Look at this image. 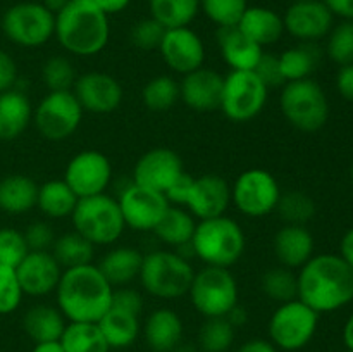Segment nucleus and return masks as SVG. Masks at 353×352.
Masks as SVG:
<instances>
[{"label": "nucleus", "instance_id": "51", "mask_svg": "<svg viewBox=\"0 0 353 352\" xmlns=\"http://www.w3.org/2000/svg\"><path fill=\"white\" fill-rule=\"evenodd\" d=\"M17 64L9 52L0 48V93L16 88Z\"/></svg>", "mask_w": 353, "mask_h": 352}, {"label": "nucleus", "instance_id": "21", "mask_svg": "<svg viewBox=\"0 0 353 352\" xmlns=\"http://www.w3.org/2000/svg\"><path fill=\"white\" fill-rule=\"evenodd\" d=\"M64 269L50 251H30L17 264L16 275L24 295L45 297L55 292Z\"/></svg>", "mask_w": 353, "mask_h": 352}, {"label": "nucleus", "instance_id": "62", "mask_svg": "<svg viewBox=\"0 0 353 352\" xmlns=\"http://www.w3.org/2000/svg\"><path fill=\"white\" fill-rule=\"evenodd\" d=\"M352 183H353V164H352Z\"/></svg>", "mask_w": 353, "mask_h": 352}, {"label": "nucleus", "instance_id": "55", "mask_svg": "<svg viewBox=\"0 0 353 352\" xmlns=\"http://www.w3.org/2000/svg\"><path fill=\"white\" fill-rule=\"evenodd\" d=\"M93 3H95L103 14L112 16V14H119L123 12L124 9H128L131 0H93Z\"/></svg>", "mask_w": 353, "mask_h": 352}, {"label": "nucleus", "instance_id": "54", "mask_svg": "<svg viewBox=\"0 0 353 352\" xmlns=\"http://www.w3.org/2000/svg\"><path fill=\"white\" fill-rule=\"evenodd\" d=\"M234 352H278V349L264 338H252L241 344Z\"/></svg>", "mask_w": 353, "mask_h": 352}, {"label": "nucleus", "instance_id": "47", "mask_svg": "<svg viewBox=\"0 0 353 352\" xmlns=\"http://www.w3.org/2000/svg\"><path fill=\"white\" fill-rule=\"evenodd\" d=\"M164 33L165 28L161 23H157L154 17H145L131 28L130 38L140 50H155L161 45Z\"/></svg>", "mask_w": 353, "mask_h": 352}, {"label": "nucleus", "instance_id": "15", "mask_svg": "<svg viewBox=\"0 0 353 352\" xmlns=\"http://www.w3.org/2000/svg\"><path fill=\"white\" fill-rule=\"evenodd\" d=\"M112 178V164L109 157L99 150H83L68 162L64 182L78 199L105 193Z\"/></svg>", "mask_w": 353, "mask_h": 352}, {"label": "nucleus", "instance_id": "4", "mask_svg": "<svg viewBox=\"0 0 353 352\" xmlns=\"http://www.w3.org/2000/svg\"><path fill=\"white\" fill-rule=\"evenodd\" d=\"M190 247L205 266L230 269L243 255L247 237L236 221L217 216L196 223Z\"/></svg>", "mask_w": 353, "mask_h": 352}, {"label": "nucleus", "instance_id": "36", "mask_svg": "<svg viewBox=\"0 0 353 352\" xmlns=\"http://www.w3.org/2000/svg\"><path fill=\"white\" fill-rule=\"evenodd\" d=\"M150 17L165 30L190 26L200 10V0H148Z\"/></svg>", "mask_w": 353, "mask_h": 352}, {"label": "nucleus", "instance_id": "22", "mask_svg": "<svg viewBox=\"0 0 353 352\" xmlns=\"http://www.w3.org/2000/svg\"><path fill=\"white\" fill-rule=\"evenodd\" d=\"M223 85V75L202 66L183 76L179 83V99L196 113H212L221 109Z\"/></svg>", "mask_w": 353, "mask_h": 352}, {"label": "nucleus", "instance_id": "1", "mask_svg": "<svg viewBox=\"0 0 353 352\" xmlns=\"http://www.w3.org/2000/svg\"><path fill=\"white\" fill-rule=\"evenodd\" d=\"M299 297L316 313H333L353 300V269L340 254L312 255L296 275Z\"/></svg>", "mask_w": 353, "mask_h": 352}, {"label": "nucleus", "instance_id": "49", "mask_svg": "<svg viewBox=\"0 0 353 352\" xmlns=\"http://www.w3.org/2000/svg\"><path fill=\"white\" fill-rule=\"evenodd\" d=\"M257 72L259 78L265 83L268 88H274V86H283L285 85V78H283L281 68H279V59L278 55H272L264 52L259 61L257 68L254 69Z\"/></svg>", "mask_w": 353, "mask_h": 352}, {"label": "nucleus", "instance_id": "16", "mask_svg": "<svg viewBox=\"0 0 353 352\" xmlns=\"http://www.w3.org/2000/svg\"><path fill=\"white\" fill-rule=\"evenodd\" d=\"M117 202L126 226L137 231H154L171 206L164 193L137 183L126 186Z\"/></svg>", "mask_w": 353, "mask_h": 352}, {"label": "nucleus", "instance_id": "42", "mask_svg": "<svg viewBox=\"0 0 353 352\" xmlns=\"http://www.w3.org/2000/svg\"><path fill=\"white\" fill-rule=\"evenodd\" d=\"M41 78L48 92H65L72 90L76 83V71L72 62L64 55H54L47 59L41 68Z\"/></svg>", "mask_w": 353, "mask_h": 352}, {"label": "nucleus", "instance_id": "11", "mask_svg": "<svg viewBox=\"0 0 353 352\" xmlns=\"http://www.w3.org/2000/svg\"><path fill=\"white\" fill-rule=\"evenodd\" d=\"M2 31L14 45L26 48L41 47L55 35V14L43 3H14L3 12Z\"/></svg>", "mask_w": 353, "mask_h": 352}, {"label": "nucleus", "instance_id": "2", "mask_svg": "<svg viewBox=\"0 0 353 352\" xmlns=\"http://www.w3.org/2000/svg\"><path fill=\"white\" fill-rule=\"evenodd\" d=\"M112 292L114 286L92 262L64 269L55 299L68 323H99L112 306Z\"/></svg>", "mask_w": 353, "mask_h": 352}, {"label": "nucleus", "instance_id": "30", "mask_svg": "<svg viewBox=\"0 0 353 352\" xmlns=\"http://www.w3.org/2000/svg\"><path fill=\"white\" fill-rule=\"evenodd\" d=\"M38 185L24 175H9L0 179V211L24 214L37 207Z\"/></svg>", "mask_w": 353, "mask_h": 352}, {"label": "nucleus", "instance_id": "48", "mask_svg": "<svg viewBox=\"0 0 353 352\" xmlns=\"http://www.w3.org/2000/svg\"><path fill=\"white\" fill-rule=\"evenodd\" d=\"M24 238L30 251H50L55 242L54 230L45 221H34L24 231Z\"/></svg>", "mask_w": 353, "mask_h": 352}, {"label": "nucleus", "instance_id": "32", "mask_svg": "<svg viewBox=\"0 0 353 352\" xmlns=\"http://www.w3.org/2000/svg\"><path fill=\"white\" fill-rule=\"evenodd\" d=\"M321 48L314 41H300L296 47L288 48L278 55L285 81H299L310 78L321 62Z\"/></svg>", "mask_w": 353, "mask_h": 352}, {"label": "nucleus", "instance_id": "28", "mask_svg": "<svg viewBox=\"0 0 353 352\" xmlns=\"http://www.w3.org/2000/svg\"><path fill=\"white\" fill-rule=\"evenodd\" d=\"M68 320L59 307L48 304H37L30 307L23 316V330L34 344L61 340Z\"/></svg>", "mask_w": 353, "mask_h": 352}, {"label": "nucleus", "instance_id": "46", "mask_svg": "<svg viewBox=\"0 0 353 352\" xmlns=\"http://www.w3.org/2000/svg\"><path fill=\"white\" fill-rule=\"evenodd\" d=\"M23 295L16 268L0 264V314L14 313L23 302Z\"/></svg>", "mask_w": 353, "mask_h": 352}, {"label": "nucleus", "instance_id": "50", "mask_svg": "<svg viewBox=\"0 0 353 352\" xmlns=\"http://www.w3.org/2000/svg\"><path fill=\"white\" fill-rule=\"evenodd\" d=\"M110 307H116V309L126 311V313L134 314V316H140L141 311H143V297L134 289H126V286L114 289L112 306Z\"/></svg>", "mask_w": 353, "mask_h": 352}, {"label": "nucleus", "instance_id": "20", "mask_svg": "<svg viewBox=\"0 0 353 352\" xmlns=\"http://www.w3.org/2000/svg\"><path fill=\"white\" fill-rule=\"evenodd\" d=\"M333 14L323 0L293 2L283 16L285 31L300 41H314L327 37L333 28Z\"/></svg>", "mask_w": 353, "mask_h": 352}, {"label": "nucleus", "instance_id": "53", "mask_svg": "<svg viewBox=\"0 0 353 352\" xmlns=\"http://www.w3.org/2000/svg\"><path fill=\"white\" fill-rule=\"evenodd\" d=\"M333 16L343 17L345 21H353V0H323Z\"/></svg>", "mask_w": 353, "mask_h": 352}, {"label": "nucleus", "instance_id": "64", "mask_svg": "<svg viewBox=\"0 0 353 352\" xmlns=\"http://www.w3.org/2000/svg\"><path fill=\"white\" fill-rule=\"evenodd\" d=\"M293 2H302V0H293Z\"/></svg>", "mask_w": 353, "mask_h": 352}, {"label": "nucleus", "instance_id": "57", "mask_svg": "<svg viewBox=\"0 0 353 352\" xmlns=\"http://www.w3.org/2000/svg\"><path fill=\"white\" fill-rule=\"evenodd\" d=\"M31 352H64V347H62L61 340L40 342V344H34Z\"/></svg>", "mask_w": 353, "mask_h": 352}, {"label": "nucleus", "instance_id": "52", "mask_svg": "<svg viewBox=\"0 0 353 352\" xmlns=\"http://www.w3.org/2000/svg\"><path fill=\"white\" fill-rule=\"evenodd\" d=\"M336 88L343 99L353 102V62L348 66H341L336 76Z\"/></svg>", "mask_w": 353, "mask_h": 352}, {"label": "nucleus", "instance_id": "6", "mask_svg": "<svg viewBox=\"0 0 353 352\" xmlns=\"http://www.w3.org/2000/svg\"><path fill=\"white\" fill-rule=\"evenodd\" d=\"M169 202L181 204L193 214V217L210 219L224 216L231 204V186L223 176L183 175L176 185L165 193Z\"/></svg>", "mask_w": 353, "mask_h": 352}, {"label": "nucleus", "instance_id": "29", "mask_svg": "<svg viewBox=\"0 0 353 352\" xmlns=\"http://www.w3.org/2000/svg\"><path fill=\"white\" fill-rule=\"evenodd\" d=\"M141 262L143 254L137 248L116 247L107 252L97 266L110 285L124 286L140 276Z\"/></svg>", "mask_w": 353, "mask_h": 352}, {"label": "nucleus", "instance_id": "60", "mask_svg": "<svg viewBox=\"0 0 353 352\" xmlns=\"http://www.w3.org/2000/svg\"><path fill=\"white\" fill-rule=\"evenodd\" d=\"M68 2L69 0H43L41 3H43V6L47 7L52 14H57V12H61L65 6H68Z\"/></svg>", "mask_w": 353, "mask_h": 352}, {"label": "nucleus", "instance_id": "9", "mask_svg": "<svg viewBox=\"0 0 353 352\" xmlns=\"http://www.w3.org/2000/svg\"><path fill=\"white\" fill-rule=\"evenodd\" d=\"M188 293L203 317H226L238 306V283L228 268H202L193 276Z\"/></svg>", "mask_w": 353, "mask_h": 352}, {"label": "nucleus", "instance_id": "61", "mask_svg": "<svg viewBox=\"0 0 353 352\" xmlns=\"http://www.w3.org/2000/svg\"><path fill=\"white\" fill-rule=\"evenodd\" d=\"M172 352H200V349L196 344H183L181 342Z\"/></svg>", "mask_w": 353, "mask_h": 352}, {"label": "nucleus", "instance_id": "25", "mask_svg": "<svg viewBox=\"0 0 353 352\" xmlns=\"http://www.w3.org/2000/svg\"><path fill=\"white\" fill-rule=\"evenodd\" d=\"M217 43H219L221 55L231 71H254L264 54L261 45L245 37L238 26L219 28Z\"/></svg>", "mask_w": 353, "mask_h": 352}, {"label": "nucleus", "instance_id": "37", "mask_svg": "<svg viewBox=\"0 0 353 352\" xmlns=\"http://www.w3.org/2000/svg\"><path fill=\"white\" fill-rule=\"evenodd\" d=\"M61 344L64 352H110L97 323H68Z\"/></svg>", "mask_w": 353, "mask_h": 352}, {"label": "nucleus", "instance_id": "3", "mask_svg": "<svg viewBox=\"0 0 353 352\" xmlns=\"http://www.w3.org/2000/svg\"><path fill=\"white\" fill-rule=\"evenodd\" d=\"M54 37L69 54L92 57L109 43V16L93 0H69L68 6L55 14Z\"/></svg>", "mask_w": 353, "mask_h": 352}, {"label": "nucleus", "instance_id": "13", "mask_svg": "<svg viewBox=\"0 0 353 352\" xmlns=\"http://www.w3.org/2000/svg\"><path fill=\"white\" fill-rule=\"evenodd\" d=\"M83 107L72 90L48 92L33 109L38 133L50 141H61L76 133L83 119Z\"/></svg>", "mask_w": 353, "mask_h": 352}, {"label": "nucleus", "instance_id": "19", "mask_svg": "<svg viewBox=\"0 0 353 352\" xmlns=\"http://www.w3.org/2000/svg\"><path fill=\"white\" fill-rule=\"evenodd\" d=\"M72 93L83 110L93 114L114 113L124 97L121 83L112 75L102 71H90L78 76Z\"/></svg>", "mask_w": 353, "mask_h": 352}, {"label": "nucleus", "instance_id": "41", "mask_svg": "<svg viewBox=\"0 0 353 352\" xmlns=\"http://www.w3.org/2000/svg\"><path fill=\"white\" fill-rule=\"evenodd\" d=\"M276 211L286 224L305 226V223H309L316 214V202L302 190H290V192L281 193Z\"/></svg>", "mask_w": 353, "mask_h": 352}, {"label": "nucleus", "instance_id": "12", "mask_svg": "<svg viewBox=\"0 0 353 352\" xmlns=\"http://www.w3.org/2000/svg\"><path fill=\"white\" fill-rule=\"evenodd\" d=\"M268 92L255 71H230L224 76L221 110L233 123H248L264 110Z\"/></svg>", "mask_w": 353, "mask_h": 352}, {"label": "nucleus", "instance_id": "59", "mask_svg": "<svg viewBox=\"0 0 353 352\" xmlns=\"http://www.w3.org/2000/svg\"><path fill=\"white\" fill-rule=\"evenodd\" d=\"M343 344L345 347L353 351V313L350 314V317H348L343 326Z\"/></svg>", "mask_w": 353, "mask_h": 352}, {"label": "nucleus", "instance_id": "18", "mask_svg": "<svg viewBox=\"0 0 353 352\" xmlns=\"http://www.w3.org/2000/svg\"><path fill=\"white\" fill-rule=\"evenodd\" d=\"M159 52L169 69L183 76L202 68L205 61V45L190 26L165 30Z\"/></svg>", "mask_w": 353, "mask_h": 352}, {"label": "nucleus", "instance_id": "45", "mask_svg": "<svg viewBox=\"0 0 353 352\" xmlns=\"http://www.w3.org/2000/svg\"><path fill=\"white\" fill-rule=\"evenodd\" d=\"M28 252H30V247H28L23 231L10 226L0 228V264L17 268Z\"/></svg>", "mask_w": 353, "mask_h": 352}, {"label": "nucleus", "instance_id": "26", "mask_svg": "<svg viewBox=\"0 0 353 352\" xmlns=\"http://www.w3.org/2000/svg\"><path fill=\"white\" fill-rule=\"evenodd\" d=\"M33 121V106L26 93L12 88L0 93V140L19 138Z\"/></svg>", "mask_w": 353, "mask_h": 352}, {"label": "nucleus", "instance_id": "44", "mask_svg": "<svg viewBox=\"0 0 353 352\" xmlns=\"http://www.w3.org/2000/svg\"><path fill=\"white\" fill-rule=\"evenodd\" d=\"M326 52L333 62L348 66L353 62V21H343L331 28L327 35Z\"/></svg>", "mask_w": 353, "mask_h": 352}, {"label": "nucleus", "instance_id": "34", "mask_svg": "<svg viewBox=\"0 0 353 352\" xmlns=\"http://www.w3.org/2000/svg\"><path fill=\"white\" fill-rule=\"evenodd\" d=\"M195 228L196 221L192 213L181 209V207L169 206L168 213L164 214V217L157 224L154 233L164 244L172 245V247H185V245H190V242H192Z\"/></svg>", "mask_w": 353, "mask_h": 352}, {"label": "nucleus", "instance_id": "35", "mask_svg": "<svg viewBox=\"0 0 353 352\" xmlns=\"http://www.w3.org/2000/svg\"><path fill=\"white\" fill-rule=\"evenodd\" d=\"M52 255L61 264L62 269L78 268V266L92 264L95 255V245L86 240L78 231H71L55 238L52 245Z\"/></svg>", "mask_w": 353, "mask_h": 352}, {"label": "nucleus", "instance_id": "40", "mask_svg": "<svg viewBox=\"0 0 353 352\" xmlns=\"http://www.w3.org/2000/svg\"><path fill=\"white\" fill-rule=\"evenodd\" d=\"M261 289L269 299L283 304L299 297V285L296 275L285 266L271 268L262 275Z\"/></svg>", "mask_w": 353, "mask_h": 352}, {"label": "nucleus", "instance_id": "5", "mask_svg": "<svg viewBox=\"0 0 353 352\" xmlns=\"http://www.w3.org/2000/svg\"><path fill=\"white\" fill-rule=\"evenodd\" d=\"M193 276V266L181 254L171 251H154L143 255L138 278L150 295L172 300L188 293Z\"/></svg>", "mask_w": 353, "mask_h": 352}, {"label": "nucleus", "instance_id": "38", "mask_svg": "<svg viewBox=\"0 0 353 352\" xmlns=\"http://www.w3.org/2000/svg\"><path fill=\"white\" fill-rule=\"evenodd\" d=\"M236 328L228 317H205L196 335L200 352H228L234 344Z\"/></svg>", "mask_w": 353, "mask_h": 352}, {"label": "nucleus", "instance_id": "33", "mask_svg": "<svg viewBox=\"0 0 353 352\" xmlns=\"http://www.w3.org/2000/svg\"><path fill=\"white\" fill-rule=\"evenodd\" d=\"M78 200L76 193L69 188L64 179H50L38 186L37 207L41 211V214L52 219L71 216Z\"/></svg>", "mask_w": 353, "mask_h": 352}, {"label": "nucleus", "instance_id": "31", "mask_svg": "<svg viewBox=\"0 0 353 352\" xmlns=\"http://www.w3.org/2000/svg\"><path fill=\"white\" fill-rule=\"evenodd\" d=\"M97 324L110 349L130 347L138 340L141 333L140 316L116 309V307H110Z\"/></svg>", "mask_w": 353, "mask_h": 352}, {"label": "nucleus", "instance_id": "23", "mask_svg": "<svg viewBox=\"0 0 353 352\" xmlns=\"http://www.w3.org/2000/svg\"><path fill=\"white\" fill-rule=\"evenodd\" d=\"M141 331L152 352H172L183 342V321L179 314L169 307L152 311Z\"/></svg>", "mask_w": 353, "mask_h": 352}, {"label": "nucleus", "instance_id": "24", "mask_svg": "<svg viewBox=\"0 0 353 352\" xmlns=\"http://www.w3.org/2000/svg\"><path fill=\"white\" fill-rule=\"evenodd\" d=\"M279 264L288 269L302 268L314 255V237L302 224H285L272 242Z\"/></svg>", "mask_w": 353, "mask_h": 352}, {"label": "nucleus", "instance_id": "63", "mask_svg": "<svg viewBox=\"0 0 353 352\" xmlns=\"http://www.w3.org/2000/svg\"><path fill=\"white\" fill-rule=\"evenodd\" d=\"M345 352H353V351H352V349H347V351H345Z\"/></svg>", "mask_w": 353, "mask_h": 352}, {"label": "nucleus", "instance_id": "8", "mask_svg": "<svg viewBox=\"0 0 353 352\" xmlns=\"http://www.w3.org/2000/svg\"><path fill=\"white\" fill-rule=\"evenodd\" d=\"M283 116L296 130L314 133L327 123L330 102L323 86L314 79H299L283 85L279 95Z\"/></svg>", "mask_w": 353, "mask_h": 352}, {"label": "nucleus", "instance_id": "7", "mask_svg": "<svg viewBox=\"0 0 353 352\" xmlns=\"http://www.w3.org/2000/svg\"><path fill=\"white\" fill-rule=\"evenodd\" d=\"M71 219L74 231L93 245L116 244L126 228L119 202L107 193L79 199Z\"/></svg>", "mask_w": 353, "mask_h": 352}, {"label": "nucleus", "instance_id": "39", "mask_svg": "<svg viewBox=\"0 0 353 352\" xmlns=\"http://www.w3.org/2000/svg\"><path fill=\"white\" fill-rule=\"evenodd\" d=\"M179 100V83L172 76L152 78L141 90V102L152 113H165Z\"/></svg>", "mask_w": 353, "mask_h": 352}, {"label": "nucleus", "instance_id": "43", "mask_svg": "<svg viewBox=\"0 0 353 352\" xmlns=\"http://www.w3.org/2000/svg\"><path fill=\"white\" fill-rule=\"evenodd\" d=\"M248 7V0H200V9L219 28L236 26Z\"/></svg>", "mask_w": 353, "mask_h": 352}, {"label": "nucleus", "instance_id": "17", "mask_svg": "<svg viewBox=\"0 0 353 352\" xmlns=\"http://www.w3.org/2000/svg\"><path fill=\"white\" fill-rule=\"evenodd\" d=\"M183 175L185 169L181 157L168 147H155L145 152L137 161L133 183L165 195Z\"/></svg>", "mask_w": 353, "mask_h": 352}, {"label": "nucleus", "instance_id": "10", "mask_svg": "<svg viewBox=\"0 0 353 352\" xmlns=\"http://www.w3.org/2000/svg\"><path fill=\"white\" fill-rule=\"evenodd\" d=\"M319 316V313L300 299L279 304L268 324L269 342L278 351H300L309 345L316 335Z\"/></svg>", "mask_w": 353, "mask_h": 352}, {"label": "nucleus", "instance_id": "14", "mask_svg": "<svg viewBox=\"0 0 353 352\" xmlns=\"http://www.w3.org/2000/svg\"><path fill=\"white\" fill-rule=\"evenodd\" d=\"M281 197L278 179L265 169L252 168L241 173L231 188V202L243 216L264 217L276 211Z\"/></svg>", "mask_w": 353, "mask_h": 352}, {"label": "nucleus", "instance_id": "56", "mask_svg": "<svg viewBox=\"0 0 353 352\" xmlns=\"http://www.w3.org/2000/svg\"><path fill=\"white\" fill-rule=\"evenodd\" d=\"M340 255L343 261L353 269V228L343 235L340 242Z\"/></svg>", "mask_w": 353, "mask_h": 352}, {"label": "nucleus", "instance_id": "27", "mask_svg": "<svg viewBox=\"0 0 353 352\" xmlns=\"http://www.w3.org/2000/svg\"><path fill=\"white\" fill-rule=\"evenodd\" d=\"M238 30L250 38L254 43L261 45L262 48L268 45L276 43L285 33V23L283 16L269 7H247L241 19L238 21Z\"/></svg>", "mask_w": 353, "mask_h": 352}, {"label": "nucleus", "instance_id": "58", "mask_svg": "<svg viewBox=\"0 0 353 352\" xmlns=\"http://www.w3.org/2000/svg\"><path fill=\"white\" fill-rule=\"evenodd\" d=\"M226 317L230 320V323L233 324L234 328H238L243 323H247V311H243L240 306H236Z\"/></svg>", "mask_w": 353, "mask_h": 352}]
</instances>
